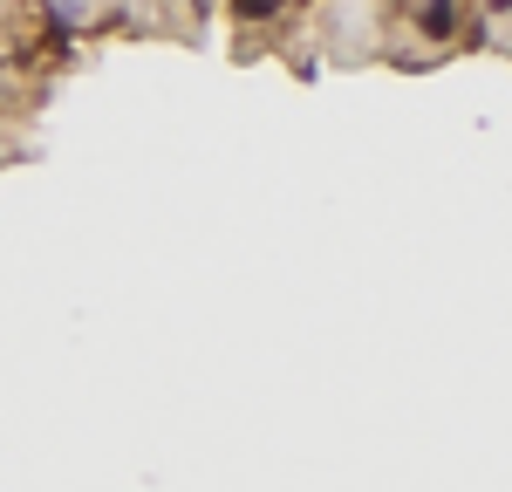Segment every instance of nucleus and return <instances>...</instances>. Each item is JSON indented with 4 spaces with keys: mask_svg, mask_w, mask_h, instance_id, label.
I'll return each mask as SVG.
<instances>
[{
    "mask_svg": "<svg viewBox=\"0 0 512 492\" xmlns=\"http://www.w3.org/2000/svg\"><path fill=\"white\" fill-rule=\"evenodd\" d=\"M0 96H7V82H0Z\"/></svg>",
    "mask_w": 512,
    "mask_h": 492,
    "instance_id": "nucleus-4",
    "label": "nucleus"
},
{
    "mask_svg": "<svg viewBox=\"0 0 512 492\" xmlns=\"http://www.w3.org/2000/svg\"><path fill=\"white\" fill-rule=\"evenodd\" d=\"M410 21H417L424 41H458V28H465V0H417Z\"/></svg>",
    "mask_w": 512,
    "mask_h": 492,
    "instance_id": "nucleus-1",
    "label": "nucleus"
},
{
    "mask_svg": "<svg viewBox=\"0 0 512 492\" xmlns=\"http://www.w3.org/2000/svg\"><path fill=\"white\" fill-rule=\"evenodd\" d=\"M478 7H485V14H512V0H478Z\"/></svg>",
    "mask_w": 512,
    "mask_h": 492,
    "instance_id": "nucleus-3",
    "label": "nucleus"
},
{
    "mask_svg": "<svg viewBox=\"0 0 512 492\" xmlns=\"http://www.w3.org/2000/svg\"><path fill=\"white\" fill-rule=\"evenodd\" d=\"M226 14L253 35V28H274L280 14H287V0H226Z\"/></svg>",
    "mask_w": 512,
    "mask_h": 492,
    "instance_id": "nucleus-2",
    "label": "nucleus"
}]
</instances>
